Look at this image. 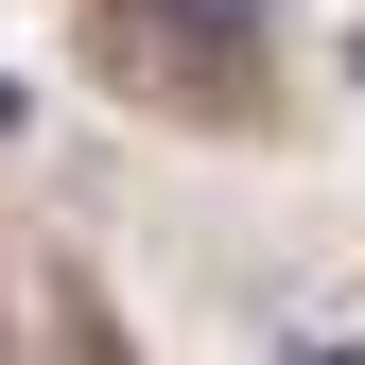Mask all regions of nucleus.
<instances>
[{"label":"nucleus","mask_w":365,"mask_h":365,"mask_svg":"<svg viewBox=\"0 0 365 365\" xmlns=\"http://www.w3.org/2000/svg\"><path fill=\"white\" fill-rule=\"evenodd\" d=\"M87 35H105V70L140 87V105H244L226 0H87Z\"/></svg>","instance_id":"f257e3e1"},{"label":"nucleus","mask_w":365,"mask_h":365,"mask_svg":"<svg viewBox=\"0 0 365 365\" xmlns=\"http://www.w3.org/2000/svg\"><path fill=\"white\" fill-rule=\"evenodd\" d=\"M279 365H365V348H348V331H296V348H279Z\"/></svg>","instance_id":"f03ea898"}]
</instances>
